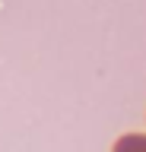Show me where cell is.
Returning <instances> with one entry per match:
<instances>
[{"instance_id": "6da1fadb", "label": "cell", "mask_w": 146, "mask_h": 152, "mask_svg": "<svg viewBox=\"0 0 146 152\" xmlns=\"http://www.w3.org/2000/svg\"><path fill=\"white\" fill-rule=\"evenodd\" d=\"M111 152H146V133H127V136H121Z\"/></svg>"}]
</instances>
